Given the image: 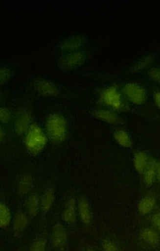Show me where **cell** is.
Listing matches in <instances>:
<instances>
[{"mask_svg": "<svg viewBox=\"0 0 160 251\" xmlns=\"http://www.w3.org/2000/svg\"><path fill=\"white\" fill-rule=\"evenodd\" d=\"M85 251H96V250H95L93 248H88L85 250Z\"/></svg>", "mask_w": 160, "mask_h": 251, "instance_id": "cell-32", "label": "cell"}, {"mask_svg": "<svg viewBox=\"0 0 160 251\" xmlns=\"http://www.w3.org/2000/svg\"><path fill=\"white\" fill-rule=\"evenodd\" d=\"M143 180L148 186L153 185L160 180V164L155 159H149L148 165L143 173Z\"/></svg>", "mask_w": 160, "mask_h": 251, "instance_id": "cell-9", "label": "cell"}, {"mask_svg": "<svg viewBox=\"0 0 160 251\" xmlns=\"http://www.w3.org/2000/svg\"><path fill=\"white\" fill-rule=\"evenodd\" d=\"M157 205V200L153 195H147L144 196L139 201L138 204V210L143 215L152 213Z\"/></svg>", "mask_w": 160, "mask_h": 251, "instance_id": "cell-18", "label": "cell"}, {"mask_svg": "<svg viewBox=\"0 0 160 251\" xmlns=\"http://www.w3.org/2000/svg\"><path fill=\"white\" fill-rule=\"evenodd\" d=\"M55 198V192L51 187L46 188L40 197V211L44 214L50 211L54 204Z\"/></svg>", "mask_w": 160, "mask_h": 251, "instance_id": "cell-15", "label": "cell"}, {"mask_svg": "<svg viewBox=\"0 0 160 251\" xmlns=\"http://www.w3.org/2000/svg\"><path fill=\"white\" fill-rule=\"evenodd\" d=\"M102 251H120L117 245L111 239H105L102 244Z\"/></svg>", "mask_w": 160, "mask_h": 251, "instance_id": "cell-26", "label": "cell"}, {"mask_svg": "<svg viewBox=\"0 0 160 251\" xmlns=\"http://www.w3.org/2000/svg\"><path fill=\"white\" fill-rule=\"evenodd\" d=\"M34 89L45 96H53L58 93L56 86L50 81L44 78H38L33 83Z\"/></svg>", "mask_w": 160, "mask_h": 251, "instance_id": "cell-12", "label": "cell"}, {"mask_svg": "<svg viewBox=\"0 0 160 251\" xmlns=\"http://www.w3.org/2000/svg\"><path fill=\"white\" fill-rule=\"evenodd\" d=\"M154 60V57L152 55H147L141 58L133 68L134 70L138 71L149 66Z\"/></svg>", "mask_w": 160, "mask_h": 251, "instance_id": "cell-24", "label": "cell"}, {"mask_svg": "<svg viewBox=\"0 0 160 251\" xmlns=\"http://www.w3.org/2000/svg\"><path fill=\"white\" fill-rule=\"evenodd\" d=\"M50 243L53 248L57 251H64L67 247L68 232L64 225L55 223L51 230Z\"/></svg>", "mask_w": 160, "mask_h": 251, "instance_id": "cell-3", "label": "cell"}, {"mask_svg": "<svg viewBox=\"0 0 160 251\" xmlns=\"http://www.w3.org/2000/svg\"><path fill=\"white\" fill-rule=\"evenodd\" d=\"M12 118V111L7 107H0V125L9 123Z\"/></svg>", "mask_w": 160, "mask_h": 251, "instance_id": "cell-25", "label": "cell"}, {"mask_svg": "<svg viewBox=\"0 0 160 251\" xmlns=\"http://www.w3.org/2000/svg\"><path fill=\"white\" fill-rule=\"evenodd\" d=\"M24 207L29 218L35 217L41 210L40 197L35 193L29 194L25 200Z\"/></svg>", "mask_w": 160, "mask_h": 251, "instance_id": "cell-13", "label": "cell"}, {"mask_svg": "<svg viewBox=\"0 0 160 251\" xmlns=\"http://www.w3.org/2000/svg\"><path fill=\"white\" fill-rule=\"evenodd\" d=\"M77 216V201L74 198L71 197L65 204L62 213V218L65 223L70 225L75 223Z\"/></svg>", "mask_w": 160, "mask_h": 251, "instance_id": "cell-10", "label": "cell"}, {"mask_svg": "<svg viewBox=\"0 0 160 251\" xmlns=\"http://www.w3.org/2000/svg\"><path fill=\"white\" fill-rule=\"evenodd\" d=\"M86 59V53L80 50L68 52L60 60V66L67 70H71L81 65Z\"/></svg>", "mask_w": 160, "mask_h": 251, "instance_id": "cell-6", "label": "cell"}, {"mask_svg": "<svg viewBox=\"0 0 160 251\" xmlns=\"http://www.w3.org/2000/svg\"><path fill=\"white\" fill-rule=\"evenodd\" d=\"M46 133L48 139L55 143L63 142L68 134L66 119L58 113H52L47 118L45 124Z\"/></svg>", "mask_w": 160, "mask_h": 251, "instance_id": "cell-2", "label": "cell"}, {"mask_svg": "<svg viewBox=\"0 0 160 251\" xmlns=\"http://www.w3.org/2000/svg\"><path fill=\"white\" fill-rule=\"evenodd\" d=\"M150 75L151 78L157 81L160 80V70L157 68H153L150 70Z\"/></svg>", "mask_w": 160, "mask_h": 251, "instance_id": "cell-29", "label": "cell"}, {"mask_svg": "<svg viewBox=\"0 0 160 251\" xmlns=\"http://www.w3.org/2000/svg\"><path fill=\"white\" fill-rule=\"evenodd\" d=\"M93 115L97 119L111 125L117 124L120 121L118 116L110 110H95L93 111Z\"/></svg>", "mask_w": 160, "mask_h": 251, "instance_id": "cell-19", "label": "cell"}, {"mask_svg": "<svg viewBox=\"0 0 160 251\" xmlns=\"http://www.w3.org/2000/svg\"><path fill=\"white\" fill-rule=\"evenodd\" d=\"M150 221L154 228L159 230L160 226V213L157 212L153 214L151 217Z\"/></svg>", "mask_w": 160, "mask_h": 251, "instance_id": "cell-28", "label": "cell"}, {"mask_svg": "<svg viewBox=\"0 0 160 251\" xmlns=\"http://www.w3.org/2000/svg\"><path fill=\"white\" fill-rule=\"evenodd\" d=\"M23 135L24 146L33 156L39 155L47 144L48 138L46 132L36 124L33 123Z\"/></svg>", "mask_w": 160, "mask_h": 251, "instance_id": "cell-1", "label": "cell"}, {"mask_svg": "<svg viewBox=\"0 0 160 251\" xmlns=\"http://www.w3.org/2000/svg\"><path fill=\"white\" fill-rule=\"evenodd\" d=\"M160 92H157L155 95H154V101H155V103L156 105V106L159 108L160 107Z\"/></svg>", "mask_w": 160, "mask_h": 251, "instance_id": "cell-30", "label": "cell"}, {"mask_svg": "<svg viewBox=\"0 0 160 251\" xmlns=\"http://www.w3.org/2000/svg\"><path fill=\"white\" fill-rule=\"evenodd\" d=\"M12 70L7 67H0V85L6 83L12 75Z\"/></svg>", "mask_w": 160, "mask_h": 251, "instance_id": "cell-27", "label": "cell"}, {"mask_svg": "<svg viewBox=\"0 0 160 251\" xmlns=\"http://www.w3.org/2000/svg\"><path fill=\"white\" fill-rule=\"evenodd\" d=\"M114 138L115 142L123 148H130L132 146V138L125 130L122 129L117 130L114 134Z\"/></svg>", "mask_w": 160, "mask_h": 251, "instance_id": "cell-21", "label": "cell"}, {"mask_svg": "<svg viewBox=\"0 0 160 251\" xmlns=\"http://www.w3.org/2000/svg\"><path fill=\"white\" fill-rule=\"evenodd\" d=\"M77 215L81 222L88 226L92 220V213L90 203L84 197L80 198L77 202Z\"/></svg>", "mask_w": 160, "mask_h": 251, "instance_id": "cell-11", "label": "cell"}, {"mask_svg": "<svg viewBox=\"0 0 160 251\" xmlns=\"http://www.w3.org/2000/svg\"><path fill=\"white\" fill-rule=\"evenodd\" d=\"M12 217L9 207L4 203L0 202V228L7 227L11 223Z\"/></svg>", "mask_w": 160, "mask_h": 251, "instance_id": "cell-22", "label": "cell"}, {"mask_svg": "<svg viewBox=\"0 0 160 251\" xmlns=\"http://www.w3.org/2000/svg\"><path fill=\"white\" fill-rule=\"evenodd\" d=\"M32 119V114L29 110H20L14 122V128L15 133L18 135H24L33 124Z\"/></svg>", "mask_w": 160, "mask_h": 251, "instance_id": "cell-7", "label": "cell"}, {"mask_svg": "<svg viewBox=\"0 0 160 251\" xmlns=\"http://www.w3.org/2000/svg\"><path fill=\"white\" fill-rule=\"evenodd\" d=\"M85 43V39L80 35L71 36L64 40L60 46L61 49L66 52L79 50Z\"/></svg>", "mask_w": 160, "mask_h": 251, "instance_id": "cell-16", "label": "cell"}, {"mask_svg": "<svg viewBox=\"0 0 160 251\" xmlns=\"http://www.w3.org/2000/svg\"><path fill=\"white\" fill-rule=\"evenodd\" d=\"M149 158L147 154L142 151H137L134 154L133 164L136 171L139 174H143L148 162Z\"/></svg>", "mask_w": 160, "mask_h": 251, "instance_id": "cell-20", "label": "cell"}, {"mask_svg": "<svg viewBox=\"0 0 160 251\" xmlns=\"http://www.w3.org/2000/svg\"><path fill=\"white\" fill-rule=\"evenodd\" d=\"M6 136L5 132L4 129L0 125V143L3 142Z\"/></svg>", "mask_w": 160, "mask_h": 251, "instance_id": "cell-31", "label": "cell"}, {"mask_svg": "<svg viewBox=\"0 0 160 251\" xmlns=\"http://www.w3.org/2000/svg\"><path fill=\"white\" fill-rule=\"evenodd\" d=\"M47 246L46 240L43 237H38L31 242L29 251H46Z\"/></svg>", "mask_w": 160, "mask_h": 251, "instance_id": "cell-23", "label": "cell"}, {"mask_svg": "<svg viewBox=\"0 0 160 251\" xmlns=\"http://www.w3.org/2000/svg\"><path fill=\"white\" fill-rule=\"evenodd\" d=\"M12 230L14 236L21 237L28 227L29 217L26 212L18 210L12 219Z\"/></svg>", "mask_w": 160, "mask_h": 251, "instance_id": "cell-8", "label": "cell"}, {"mask_svg": "<svg viewBox=\"0 0 160 251\" xmlns=\"http://www.w3.org/2000/svg\"><path fill=\"white\" fill-rule=\"evenodd\" d=\"M123 93L127 99L136 105H141L146 100L145 90L140 85L135 83L126 84L123 88Z\"/></svg>", "mask_w": 160, "mask_h": 251, "instance_id": "cell-5", "label": "cell"}, {"mask_svg": "<svg viewBox=\"0 0 160 251\" xmlns=\"http://www.w3.org/2000/svg\"></svg>", "mask_w": 160, "mask_h": 251, "instance_id": "cell-33", "label": "cell"}, {"mask_svg": "<svg viewBox=\"0 0 160 251\" xmlns=\"http://www.w3.org/2000/svg\"><path fill=\"white\" fill-rule=\"evenodd\" d=\"M101 100L105 105L114 110L120 111L124 108V103L117 89L113 86L104 90L101 96Z\"/></svg>", "mask_w": 160, "mask_h": 251, "instance_id": "cell-4", "label": "cell"}, {"mask_svg": "<svg viewBox=\"0 0 160 251\" xmlns=\"http://www.w3.org/2000/svg\"><path fill=\"white\" fill-rule=\"evenodd\" d=\"M139 235L141 240L150 246H157L159 243V234L154 227H143L140 230Z\"/></svg>", "mask_w": 160, "mask_h": 251, "instance_id": "cell-17", "label": "cell"}, {"mask_svg": "<svg viewBox=\"0 0 160 251\" xmlns=\"http://www.w3.org/2000/svg\"><path fill=\"white\" fill-rule=\"evenodd\" d=\"M34 180L29 174H23L18 179L16 184V191L20 196L28 195L33 188Z\"/></svg>", "mask_w": 160, "mask_h": 251, "instance_id": "cell-14", "label": "cell"}]
</instances>
